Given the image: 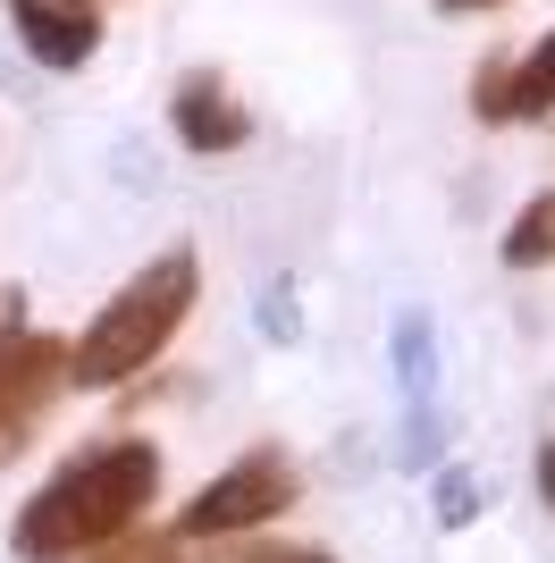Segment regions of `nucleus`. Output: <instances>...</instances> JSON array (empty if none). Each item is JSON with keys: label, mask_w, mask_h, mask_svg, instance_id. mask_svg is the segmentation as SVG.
<instances>
[{"label": "nucleus", "mask_w": 555, "mask_h": 563, "mask_svg": "<svg viewBox=\"0 0 555 563\" xmlns=\"http://www.w3.org/2000/svg\"><path fill=\"white\" fill-rule=\"evenodd\" d=\"M547 261H555V186L505 228V269H547Z\"/></svg>", "instance_id": "6e6552de"}, {"label": "nucleus", "mask_w": 555, "mask_h": 563, "mask_svg": "<svg viewBox=\"0 0 555 563\" xmlns=\"http://www.w3.org/2000/svg\"><path fill=\"white\" fill-rule=\"evenodd\" d=\"M505 76H513V51H497V59L480 68V85H471V110L480 118H505Z\"/></svg>", "instance_id": "9d476101"}, {"label": "nucleus", "mask_w": 555, "mask_h": 563, "mask_svg": "<svg viewBox=\"0 0 555 563\" xmlns=\"http://www.w3.org/2000/svg\"><path fill=\"white\" fill-rule=\"evenodd\" d=\"M59 387H68V345L51 329H18V295H9L0 303V463L25 454Z\"/></svg>", "instance_id": "20e7f679"}, {"label": "nucleus", "mask_w": 555, "mask_h": 563, "mask_svg": "<svg viewBox=\"0 0 555 563\" xmlns=\"http://www.w3.org/2000/svg\"><path fill=\"white\" fill-rule=\"evenodd\" d=\"M168 135L185 143V152H244V135H253V110L219 85V76H185L177 101H168Z\"/></svg>", "instance_id": "423d86ee"}, {"label": "nucleus", "mask_w": 555, "mask_h": 563, "mask_svg": "<svg viewBox=\"0 0 555 563\" xmlns=\"http://www.w3.org/2000/svg\"><path fill=\"white\" fill-rule=\"evenodd\" d=\"M438 9H455V18H463V9H505V0H438Z\"/></svg>", "instance_id": "ddd939ff"}, {"label": "nucleus", "mask_w": 555, "mask_h": 563, "mask_svg": "<svg viewBox=\"0 0 555 563\" xmlns=\"http://www.w3.org/2000/svg\"><path fill=\"white\" fill-rule=\"evenodd\" d=\"M9 25L34 51V68H59V76L101 51V9H76V0H9Z\"/></svg>", "instance_id": "39448f33"}, {"label": "nucleus", "mask_w": 555, "mask_h": 563, "mask_svg": "<svg viewBox=\"0 0 555 563\" xmlns=\"http://www.w3.org/2000/svg\"><path fill=\"white\" fill-rule=\"evenodd\" d=\"M295 496H303V471L286 463L278 446H253V454H236V463L177 514V539H236V530H270Z\"/></svg>", "instance_id": "7ed1b4c3"}, {"label": "nucleus", "mask_w": 555, "mask_h": 563, "mask_svg": "<svg viewBox=\"0 0 555 563\" xmlns=\"http://www.w3.org/2000/svg\"><path fill=\"white\" fill-rule=\"evenodd\" d=\"M236 563H328L320 547H278V539H261L253 555H236Z\"/></svg>", "instance_id": "9b49d317"}, {"label": "nucleus", "mask_w": 555, "mask_h": 563, "mask_svg": "<svg viewBox=\"0 0 555 563\" xmlns=\"http://www.w3.org/2000/svg\"><path fill=\"white\" fill-rule=\"evenodd\" d=\"M161 496V446L152 438H110V446L76 454L51 488L25 496L18 530H9V555L18 563H85L92 547L127 539Z\"/></svg>", "instance_id": "f257e3e1"}, {"label": "nucleus", "mask_w": 555, "mask_h": 563, "mask_svg": "<svg viewBox=\"0 0 555 563\" xmlns=\"http://www.w3.org/2000/svg\"><path fill=\"white\" fill-rule=\"evenodd\" d=\"M85 563H185V539L177 530H127V539L92 547Z\"/></svg>", "instance_id": "1a4fd4ad"}, {"label": "nucleus", "mask_w": 555, "mask_h": 563, "mask_svg": "<svg viewBox=\"0 0 555 563\" xmlns=\"http://www.w3.org/2000/svg\"><path fill=\"white\" fill-rule=\"evenodd\" d=\"M76 9H92V0H76Z\"/></svg>", "instance_id": "4468645a"}, {"label": "nucleus", "mask_w": 555, "mask_h": 563, "mask_svg": "<svg viewBox=\"0 0 555 563\" xmlns=\"http://www.w3.org/2000/svg\"><path fill=\"white\" fill-rule=\"evenodd\" d=\"M194 295H203L194 244H168L161 261H143L135 278L92 311V329L68 345V387H127L135 371H152V362L168 353V336L185 329Z\"/></svg>", "instance_id": "f03ea898"}, {"label": "nucleus", "mask_w": 555, "mask_h": 563, "mask_svg": "<svg viewBox=\"0 0 555 563\" xmlns=\"http://www.w3.org/2000/svg\"><path fill=\"white\" fill-rule=\"evenodd\" d=\"M555 110V34L538 51H522L505 76V118H547Z\"/></svg>", "instance_id": "0eeeda50"}, {"label": "nucleus", "mask_w": 555, "mask_h": 563, "mask_svg": "<svg viewBox=\"0 0 555 563\" xmlns=\"http://www.w3.org/2000/svg\"><path fill=\"white\" fill-rule=\"evenodd\" d=\"M538 505H547V514H555V438H547V446H538Z\"/></svg>", "instance_id": "f8f14e48"}]
</instances>
